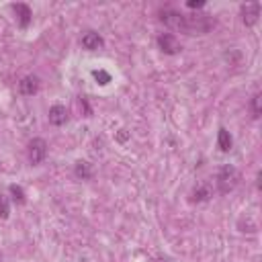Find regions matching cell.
<instances>
[{
	"label": "cell",
	"mask_w": 262,
	"mask_h": 262,
	"mask_svg": "<svg viewBox=\"0 0 262 262\" xmlns=\"http://www.w3.org/2000/svg\"><path fill=\"white\" fill-rule=\"evenodd\" d=\"M215 182H217V190H219L221 195L232 193V190L238 186V182H240V170H238L234 164L221 166L219 172H217Z\"/></svg>",
	"instance_id": "1"
},
{
	"label": "cell",
	"mask_w": 262,
	"mask_h": 262,
	"mask_svg": "<svg viewBox=\"0 0 262 262\" xmlns=\"http://www.w3.org/2000/svg\"><path fill=\"white\" fill-rule=\"evenodd\" d=\"M27 154H29V162H31L33 166L41 164V162L47 158V142H45L43 137L31 139L29 146H27Z\"/></svg>",
	"instance_id": "2"
},
{
	"label": "cell",
	"mask_w": 262,
	"mask_h": 262,
	"mask_svg": "<svg viewBox=\"0 0 262 262\" xmlns=\"http://www.w3.org/2000/svg\"><path fill=\"white\" fill-rule=\"evenodd\" d=\"M158 47H160L162 54H166V56H176V54H180V51H182V45H180V41L176 39V35H174V33H162V35H158Z\"/></svg>",
	"instance_id": "3"
},
{
	"label": "cell",
	"mask_w": 262,
	"mask_h": 262,
	"mask_svg": "<svg viewBox=\"0 0 262 262\" xmlns=\"http://www.w3.org/2000/svg\"><path fill=\"white\" fill-rule=\"evenodd\" d=\"M39 86H41V80H39L37 76L29 74V76H25V78L19 82V92H21L23 96H33V94L39 92Z\"/></svg>",
	"instance_id": "4"
},
{
	"label": "cell",
	"mask_w": 262,
	"mask_h": 262,
	"mask_svg": "<svg viewBox=\"0 0 262 262\" xmlns=\"http://www.w3.org/2000/svg\"><path fill=\"white\" fill-rule=\"evenodd\" d=\"M260 16V2H250L242 6V21L246 27H254Z\"/></svg>",
	"instance_id": "5"
},
{
	"label": "cell",
	"mask_w": 262,
	"mask_h": 262,
	"mask_svg": "<svg viewBox=\"0 0 262 262\" xmlns=\"http://www.w3.org/2000/svg\"><path fill=\"white\" fill-rule=\"evenodd\" d=\"M80 43H82V47H84V49H88V51H96V49H100V47L104 45V39H102V35H100V33H96V31H86V33L82 35Z\"/></svg>",
	"instance_id": "6"
},
{
	"label": "cell",
	"mask_w": 262,
	"mask_h": 262,
	"mask_svg": "<svg viewBox=\"0 0 262 262\" xmlns=\"http://www.w3.org/2000/svg\"><path fill=\"white\" fill-rule=\"evenodd\" d=\"M213 197V188L207 182H199L193 190H190V203H207Z\"/></svg>",
	"instance_id": "7"
},
{
	"label": "cell",
	"mask_w": 262,
	"mask_h": 262,
	"mask_svg": "<svg viewBox=\"0 0 262 262\" xmlns=\"http://www.w3.org/2000/svg\"><path fill=\"white\" fill-rule=\"evenodd\" d=\"M47 119H49V123H51V125L62 127V125L66 123V121H68V109L64 107V104H54V107L49 109Z\"/></svg>",
	"instance_id": "8"
},
{
	"label": "cell",
	"mask_w": 262,
	"mask_h": 262,
	"mask_svg": "<svg viewBox=\"0 0 262 262\" xmlns=\"http://www.w3.org/2000/svg\"><path fill=\"white\" fill-rule=\"evenodd\" d=\"M12 10L16 12V19H19V27H21V29H27V27L31 25V21H33L31 8H29L27 4L19 2V4H12Z\"/></svg>",
	"instance_id": "9"
},
{
	"label": "cell",
	"mask_w": 262,
	"mask_h": 262,
	"mask_svg": "<svg viewBox=\"0 0 262 262\" xmlns=\"http://www.w3.org/2000/svg\"><path fill=\"white\" fill-rule=\"evenodd\" d=\"M217 146H219L221 152H230L234 148V137L225 127H221L219 133H217Z\"/></svg>",
	"instance_id": "10"
},
{
	"label": "cell",
	"mask_w": 262,
	"mask_h": 262,
	"mask_svg": "<svg viewBox=\"0 0 262 262\" xmlns=\"http://www.w3.org/2000/svg\"><path fill=\"white\" fill-rule=\"evenodd\" d=\"M74 174H76V178H80V180H90L92 178V168H90V164L88 162H76V166H74Z\"/></svg>",
	"instance_id": "11"
},
{
	"label": "cell",
	"mask_w": 262,
	"mask_h": 262,
	"mask_svg": "<svg viewBox=\"0 0 262 262\" xmlns=\"http://www.w3.org/2000/svg\"><path fill=\"white\" fill-rule=\"evenodd\" d=\"M8 193H10V197H12L14 203H19V205H25V203H27V195H25L23 186H19V184H10V186H8Z\"/></svg>",
	"instance_id": "12"
},
{
	"label": "cell",
	"mask_w": 262,
	"mask_h": 262,
	"mask_svg": "<svg viewBox=\"0 0 262 262\" xmlns=\"http://www.w3.org/2000/svg\"><path fill=\"white\" fill-rule=\"evenodd\" d=\"M10 217V201L4 193H0V219L6 221Z\"/></svg>",
	"instance_id": "13"
},
{
	"label": "cell",
	"mask_w": 262,
	"mask_h": 262,
	"mask_svg": "<svg viewBox=\"0 0 262 262\" xmlns=\"http://www.w3.org/2000/svg\"><path fill=\"white\" fill-rule=\"evenodd\" d=\"M92 78H94L96 84H100V86H107V84L111 82V74L104 72V70H94V72H92Z\"/></svg>",
	"instance_id": "14"
},
{
	"label": "cell",
	"mask_w": 262,
	"mask_h": 262,
	"mask_svg": "<svg viewBox=\"0 0 262 262\" xmlns=\"http://www.w3.org/2000/svg\"><path fill=\"white\" fill-rule=\"evenodd\" d=\"M260 94H254L252 96V100H250V111H252V117L254 119H258L260 115H262V107H260Z\"/></svg>",
	"instance_id": "15"
},
{
	"label": "cell",
	"mask_w": 262,
	"mask_h": 262,
	"mask_svg": "<svg viewBox=\"0 0 262 262\" xmlns=\"http://www.w3.org/2000/svg\"><path fill=\"white\" fill-rule=\"evenodd\" d=\"M80 107L84 109L86 117H92V109H90V104H88V100H86V96H80Z\"/></svg>",
	"instance_id": "16"
},
{
	"label": "cell",
	"mask_w": 262,
	"mask_h": 262,
	"mask_svg": "<svg viewBox=\"0 0 262 262\" xmlns=\"http://www.w3.org/2000/svg\"><path fill=\"white\" fill-rule=\"evenodd\" d=\"M186 6L188 8H203L205 6V0H188Z\"/></svg>",
	"instance_id": "17"
},
{
	"label": "cell",
	"mask_w": 262,
	"mask_h": 262,
	"mask_svg": "<svg viewBox=\"0 0 262 262\" xmlns=\"http://www.w3.org/2000/svg\"><path fill=\"white\" fill-rule=\"evenodd\" d=\"M127 139H129V133H127V129H121V131L117 133V142H119V144H125Z\"/></svg>",
	"instance_id": "18"
},
{
	"label": "cell",
	"mask_w": 262,
	"mask_h": 262,
	"mask_svg": "<svg viewBox=\"0 0 262 262\" xmlns=\"http://www.w3.org/2000/svg\"><path fill=\"white\" fill-rule=\"evenodd\" d=\"M154 262H172V260H168V258H160V260H154Z\"/></svg>",
	"instance_id": "19"
},
{
	"label": "cell",
	"mask_w": 262,
	"mask_h": 262,
	"mask_svg": "<svg viewBox=\"0 0 262 262\" xmlns=\"http://www.w3.org/2000/svg\"><path fill=\"white\" fill-rule=\"evenodd\" d=\"M0 62H2V60H0Z\"/></svg>",
	"instance_id": "20"
}]
</instances>
